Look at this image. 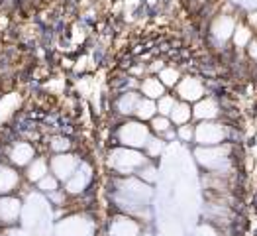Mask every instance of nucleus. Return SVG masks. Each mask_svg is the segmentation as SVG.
Here are the masks:
<instances>
[{
	"instance_id": "1",
	"label": "nucleus",
	"mask_w": 257,
	"mask_h": 236,
	"mask_svg": "<svg viewBox=\"0 0 257 236\" xmlns=\"http://www.w3.org/2000/svg\"><path fill=\"white\" fill-rule=\"evenodd\" d=\"M55 234L57 236H90V226L83 228L81 222H73V218H69V220H65V222H61V224L57 226Z\"/></svg>"
},
{
	"instance_id": "2",
	"label": "nucleus",
	"mask_w": 257,
	"mask_h": 236,
	"mask_svg": "<svg viewBox=\"0 0 257 236\" xmlns=\"http://www.w3.org/2000/svg\"><path fill=\"white\" fill-rule=\"evenodd\" d=\"M136 232H138V226L126 218H120L118 222H114V226L110 230L112 236H136Z\"/></svg>"
},
{
	"instance_id": "3",
	"label": "nucleus",
	"mask_w": 257,
	"mask_h": 236,
	"mask_svg": "<svg viewBox=\"0 0 257 236\" xmlns=\"http://www.w3.org/2000/svg\"><path fill=\"white\" fill-rule=\"evenodd\" d=\"M30 155H32V150H30V146H26V144H20V146L14 150V162H18V164H26V162L30 160Z\"/></svg>"
},
{
	"instance_id": "4",
	"label": "nucleus",
	"mask_w": 257,
	"mask_h": 236,
	"mask_svg": "<svg viewBox=\"0 0 257 236\" xmlns=\"http://www.w3.org/2000/svg\"><path fill=\"white\" fill-rule=\"evenodd\" d=\"M43 172H45V166H43L42 162H36L34 166H32V170H30V177L32 179H38V177H42Z\"/></svg>"
},
{
	"instance_id": "5",
	"label": "nucleus",
	"mask_w": 257,
	"mask_h": 236,
	"mask_svg": "<svg viewBox=\"0 0 257 236\" xmlns=\"http://www.w3.org/2000/svg\"><path fill=\"white\" fill-rule=\"evenodd\" d=\"M42 189H45V191H53V189H55V179H43Z\"/></svg>"
},
{
	"instance_id": "6",
	"label": "nucleus",
	"mask_w": 257,
	"mask_h": 236,
	"mask_svg": "<svg viewBox=\"0 0 257 236\" xmlns=\"http://www.w3.org/2000/svg\"><path fill=\"white\" fill-rule=\"evenodd\" d=\"M167 126H169V124H167L165 120H157V122H155V128L157 130H165Z\"/></svg>"
},
{
	"instance_id": "7",
	"label": "nucleus",
	"mask_w": 257,
	"mask_h": 236,
	"mask_svg": "<svg viewBox=\"0 0 257 236\" xmlns=\"http://www.w3.org/2000/svg\"><path fill=\"white\" fill-rule=\"evenodd\" d=\"M146 236H151V234H146Z\"/></svg>"
}]
</instances>
